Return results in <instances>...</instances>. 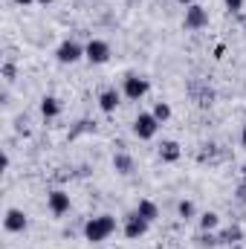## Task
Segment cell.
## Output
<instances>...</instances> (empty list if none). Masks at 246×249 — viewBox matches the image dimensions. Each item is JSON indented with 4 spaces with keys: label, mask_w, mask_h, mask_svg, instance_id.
<instances>
[{
    "label": "cell",
    "mask_w": 246,
    "mask_h": 249,
    "mask_svg": "<svg viewBox=\"0 0 246 249\" xmlns=\"http://www.w3.org/2000/svg\"><path fill=\"white\" fill-rule=\"evenodd\" d=\"M116 229H119V223L113 214H96L84 223V241L87 244H105L110 235H116Z\"/></svg>",
    "instance_id": "6da1fadb"
},
{
    "label": "cell",
    "mask_w": 246,
    "mask_h": 249,
    "mask_svg": "<svg viewBox=\"0 0 246 249\" xmlns=\"http://www.w3.org/2000/svg\"><path fill=\"white\" fill-rule=\"evenodd\" d=\"M110 55H113V50H110V44H107L105 38H90L87 47H84V58L93 64V67L107 64L110 61Z\"/></svg>",
    "instance_id": "7a4b0ae2"
},
{
    "label": "cell",
    "mask_w": 246,
    "mask_h": 249,
    "mask_svg": "<svg viewBox=\"0 0 246 249\" xmlns=\"http://www.w3.org/2000/svg\"><path fill=\"white\" fill-rule=\"evenodd\" d=\"M148 90H151V81H148V78H142V75H136V72L124 75V81H122V96L124 99L139 102V99L148 96Z\"/></svg>",
    "instance_id": "3957f363"
},
{
    "label": "cell",
    "mask_w": 246,
    "mask_h": 249,
    "mask_svg": "<svg viewBox=\"0 0 246 249\" xmlns=\"http://www.w3.org/2000/svg\"><path fill=\"white\" fill-rule=\"evenodd\" d=\"M148 229H151V223H148L145 217H139V214H136V209H133L130 214H124L122 235L127 238V241H139V238H145V235H148Z\"/></svg>",
    "instance_id": "277c9868"
},
{
    "label": "cell",
    "mask_w": 246,
    "mask_h": 249,
    "mask_svg": "<svg viewBox=\"0 0 246 249\" xmlns=\"http://www.w3.org/2000/svg\"><path fill=\"white\" fill-rule=\"evenodd\" d=\"M209 26V9H203L200 3H191L185 6V18H183V29L188 32H200Z\"/></svg>",
    "instance_id": "5b68a950"
},
{
    "label": "cell",
    "mask_w": 246,
    "mask_h": 249,
    "mask_svg": "<svg viewBox=\"0 0 246 249\" xmlns=\"http://www.w3.org/2000/svg\"><path fill=\"white\" fill-rule=\"evenodd\" d=\"M157 130H159V122H157V116L154 113H139L136 119H133V136L136 139H154L157 136Z\"/></svg>",
    "instance_id": "8992f818"
},
{
    "label": "cell",
    "mask_w": 246,
    "mask_h": 249,
    "mask_svg": "<svg viewBox=\"0 0 246 249\" xmlns=\"http://www.w3.org/2000/svg\"><path fill=\"white\" fill-rule=\"evenodd\" d=\"M26 226H29V217H26V212L23 209H6V214H3V229L9 232V235H20V232H26Z\"/></svg>",
    "instance_id": "52a82bcc"
},
{
    "label": "cell",
    "mask_w": 246,
    "mask_h": 249,
    "mask_svg": "<svg viewBox=\"0 0 246 249\" xmlns=\"http://www.w3.org/2000/svg\"><path fill=\"white\" fill-rule=\"evenodd\" d=\"M55 58H58V64H78L84 58V47L78 41H61L55 50Z\"/></svg>",
    "instance_id": "ba28073f"
},
{
    "label": "cell",
    "mask_w": 246,
    "mask_h": 249,
    "mask_svg": "<svg viewBox=\"0 0 246 249\" xmlns=\"http://www.w3.org/2000/svg\"><path fill=\"white\" fill-rule=\"evenodd\" d=\"M70 206H72V203H70V194H67L64 188H53V191L47 194V209H50L55 217H64V214L70 212Z\"/></svg>",
    "instance_id": "9c48e42d"
},
{
    "label": "cell",
    "mask_w": 246,
    "mask_h": 249,
    "mask_svg": "<svg viewBox=\"0 0 246 249\" xmlns=\"http://www.w3.org/2000/svg\"><path fill=\"white\" fill-rule=\"evenodd\" d=\"M122 105V93L116 87H105L99 93V110L102 113H116V107Z\"/></svg>",
    "instance_id": "30bf717a"
},
{
    "label": "cell",
    "mask_w": 246,
    "mask_h": 249,
    "mask_svg": "<svg viewBox=\"0 0 246 249\" xmlns=\"http://www.w3.org/2000/svg\"><path fill=\"white\" fill-rule=\"evenodd\" d=\"M241 241H244V229L238 223H232V226L217 232V247H232V244H241Z\"/></svg>",
    "instance_id": "8fae6325"
},
{
    "label": "cell",
    "mask_w": 246,
    "mask_h": 249,
    "mask_svg": "<svg viewBox=\"0 0 246 249\" xmlns=\"http://www.w3.org/2000/svg\"><path fill=\"white\" fill-rule=\"evenodd\" d=\"M183 157V145L177 142V139H165L162 145H159V160L162 162H177Z\"/></svg>",
    "instance_id": "7c38bea8"
},
{
    "label": "cell",
    "mask_w": 246,
    "mask_h": 249,
    "mask_svg": "<svg viewBox=\"0 0 246 249\" xmlns=\"http://www.w3.org/2000/svg\"><path fill=\"white\" fill-rule=\"evenodd\" d=\"M61 110H64V105L58 96H44L41 99V116L44 119H55V116H61Z\"/></svg>",
    "instance_id": "4fadbf2b"
},
{
    "label": "cell",
    "mask_w": 246,
    "mask_h": 249,
    "mask_svg": "<svg viewBox=\"0 0 246 249\" xmlns=\"http://www.w3.org/2000/svg\"><path fill=\"white\" fill-rule=\"evenodd\" d=\"M133 168H136V162H133V157H130V154H124V151L113 154V171H116V174L130 177V174H133Z\"/></svg>",
    "instance_id": "5bb4252c"
},
{
    "label": "cell",
    "mask_w": 246,
    "mask_h": 249,
    "mask_svg": "<svg viewBox=\"0 0 246 249\" xmlns=\"http://www.w3.org/2000/svg\"><path fill=\"white\" fill-rule=\"evenodd\" d=\"M136 214L145 217L148 223H154V220L159 217V206H157L154 200H139V203H136Z\"/></svg>",
    "instance_id": "9a60e30c"
},
{
    "label": "cell",
    "mask_w": 246,
    "mask_h": 249,
    "mask_svg": "<svg viewBox=\"0 0 246 249\" xmlns=\"http://www.w3.org/2000/svg\"><path fill=\"white\" fill-rule=\"evenodd\" d=\"M197 223H200V232H217L220 229V214L217 212H203L197 217Z\"/></svg>",
    "instance_id": "2e32d148"
},
{
    "label": "cell",
    "mask_w": 246,
    "mask_h": 249,
    "mask_svg": "<svg viewBox=\"0 0 246 249\" xmlns=\"http://www.w3.org/2000/svg\"><path fill=\"white\" fill-rule=\"evenodd\" d=\"M177 214H180V220H194V217H197L194 200H180V203H177Z\"/></svg>",
    "instance_id": "e0dca14e"
},
{
    "label": "cell",
    "mask_w": 246,
    "mask_h": 249,
    "mask_svg": "<svg viewBox=\"0 0 246 249\" xmlns=\"http://www.w3.org/2000/svg\"><path fill=\"white\" fill-rule=\"evenodd\" d=\"M151 113L157 116V122H159V124H165L168 119H171V105H168V102H157Z\"/></svg>",
    "instance_id": "ac0fdd59"
},
{
    "label": "cell",
    "mask_w": 246,
    "mask_h": 249,
    "mask_svg": "<svg viewBox=\"0 0 246 249\" xmlns=\"http://www.w3.org/2000/svg\"><path fill=\"white\" fill-rule=\"evenodd\" d=\"M15 75H18L15 64H12V61H6V64H3V78H6V81H15Z\"/></svg>",
    "instance_id": "d6986e66"
},
{
    "label": "cell",
    "mask_w": 246,
    "mask_h": 249,
    "mask_svg": "<svg viewBox=\"0 0 246 249\" xmlns=\"http://www.w3.org/2000/svg\"><path fill=\"white\" fill-rule=\"evenodd\" d=\"M223 3H226V9H229L232 15H238V12L244 9V0H223Z\"/></svg>",
    "instance_id": "ffe728a7"
},
{
    "label": "cell",
    "mask_w": 246,
    "mask_h": 249,
    "mask_svg": "<svg viewBox=\"0 0 246 249\" xmlns=\"http://www.w3.org/2000/svg\"><path fill=\"white\" fill-rule=\"evenodd\" d=\"M238 200H241V203L246 206V180L241 183V186H238Z\"/></svg>",
    "instance_id": "44dd1931"
},
{
    "label": "cell",
    "mask_w": 246,
    "mask_h": 249,
    "mask_svg": "<svg viewBox=\"0 0 246 249\" xmlns=\"http://www.w3.org/2000/svg\"><path fill=\"white\" fill-rule=\"evenodd\" d=\"M223 53H226V47H223V44H217V47H214V58H223Z\"/></svg>",
    "instance_id": "7402d4cb"
},
{
    "label": "cell",
    "mask_w": 246,
    "mask_h": 249,
    "mask_svg": "<svg viewBox=\"0 0 246 249\" xmlns=\"http://www.w3.org/2000/svg\"><path fill=\"white\" fill-rule=\"evenodd\" d=\"M241 148L246 151V122H244V127H241Z\"/></svg>",
    "instance_id": "603a6c76"
},
{
    "label": "cell",
    "mask_w": 246,
    "mask_h": 249,
    "mask_svg": "<svg viewBox=\"0 0 246 249\" xmlns=\"http://www.w3.org/2000/svg\"><path fill=\"white\" fill-rule=\"evenodd\" d=\"M18 6H32V3H38V0H15Z\"/></svg>",
    "instance_id": "cb8c5ba5"
},
{
    "label": "cell",
    "mask_w": 246,
    "mask_h": 249,
    "mask_svg": "<svg viewBox=\"0 0 246 249\" xmlns=\"http://www.w3.org/2000/svg\"><path fill=\"white\" fill-rule=\"evenodd\" d=\"M180 6H191V3H197V0H177Z\"/></svg>",
    "instance_id": "d4e9b609"
},
{
    "label": "cell",
    "mask_w": 246,
    "mask_h": 249,
    "mask_svg": "<svg viewBox=\"0 0 246 249\" xmlns=\"http://www.w3.org/2000/svg\"><path fill=\"white\" fill-rule=\"evenodd\" d=\"M38 3H41V6H50V3H53V0H38Z\"/></svg>",
    "instance_id": "484cf974"
},
{
    "label": "cell",
    "mask_w": 246,
    "mask_h": 249,
    "mask_svg": "<svg viewBox=\"0 0 246 249\" xmlns=\"http://www.w3.org/2000/svg\"><path fill=\"white\" fill-rule=\"evenodd\" d=\"M241 171H244V180H246V162H244V168H241Z\"/></svg>",
    "instance_id": "4316f807"
},
{
    "label": "cell",
    "mask_w": 246,
    "mask_h": 249,
    "mask_svg": "<svg viewBox=\"0 0 246 249\" xmlns=\"http://www.w3.org/2000/svg\"><path fill=\"white\" fill-rule=\"evenodd\" d=\"M127 3H136V0H127Z\"/></svg>",
    "instance_id": "83f0119b"
}]
</instances>
